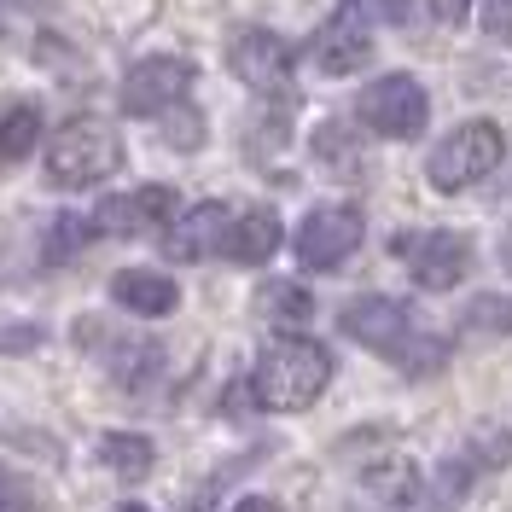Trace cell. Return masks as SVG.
Wrapping results in <instances>:
<instances>
[{"label":"cell","instance_id":"obj_26","mask_svg":"<svg viewBox=\"0 0 512 512\" xmlns=\"http://www.w3.org/2000/svg\"><path fill=\"white\" fill-rule=\"evenodd\" d=\"M6 6H47V0H0V12H6Z\"/></svg>","mask_w":512,"mask_h":512},{"label":"cell","instance_id":"obj_2","mask_svg":"<svg viewBox=\"0 0 512 512\" xmlns=\"http://www.w3.org/2000/svg\"><path fill=\"white\" fill-rule=\"evenodd\" d=\"M332 379V355L320 350L315 338H274L268 350L256 355L251 367V402L268 414H303L315 408L320 390Z\"/></svg>","mask_w":512,"mask_h":512},{"label":"cell","instance_id":"obj_5","mask_svg":"<svg viewBox=\"0 0 512 512\" xmlns=\"http://www.w3.org/2000/svg\"><path fill=\"white\" fill-rule=\"evenodd\" d=\"M355 117L373 134H384V140H414L419 128H425V117H431V99H425V88L408 70H390V76L367 82L355 94Z\"/></svg>","mask_w":512,"mask_h":512},{"label":"cell","instance_id":"obj_23","mask_svg":"<svg viewBox=\"0 0 512 512\" xmlns=\"http://www.w3.org/2000/svg\"><path fill=\"white\" fill-rule=\"evenodd\" d=\"M414 6L431 24H460V18H466V0H414ZM402 12H408V0H402Z\"/></svg>","mask_w":512,"mask_h":512},{"label":"cell","instance_id":"obj_4","mask_svg":"<svg viewBox=\"0 0 512 512\" xmlns=\"http://www.w3.org/2000/svg\"><path fill=\"white\" fill-rule=\"evenodd\" d=\"M507 158V134L501 123H489V117H472V123H460L448 140H437V152L425 163V181L437 192H466L478 187L483 175H495Z\"/></svg>","mask_w":512,"mask_h":512},{"label":"cell","instance_id":"obj_13","mask_svg":"<svg viewBox=\"0 0 512 512\" xmlns=\"http://www.w3.org/2000/svg\"><path fill=\"white\" fill-rule=\"evenodd\" d=\"M227 227H233V210H227V204H192L187 216H175V227L163 233V256H169V262L222 256L227 251Z\"/></svg>","mask_w":512,"mask_h":512},{"label":"cell","instance_id":"obj_7","mask_svg":"<svg viewBox=\"0 0 512 512\" xmlns=\"http://www.w3.org/2000/svg\"><path fill=\"white\" fill-rule=\"evenodd\" d=\"M192 76H198L192 59H175V53H152V59L128 64L123 111H128V117H169L175 105H187Z\"/></svg>","mask_w":512,"mask_h":512},{"label":"cell","instance_id":"obj_20","mask_svg":"<svg viewBox=\"0 0 512 512\" xmlns=\"http://www.w3.org/2000/svg\"><path fill=\"white\" fill-rule=\"evenodd\" d=\"M466 326H478V332H512V297H472L466 303Z\"/></svg>","mask_w":512,"mask_h":512},{"label":"cell","instance_id":"obj_9","mask_svg":"<svg viewBox=\"0 0 512 512\" xmlns=\"http://www.w3.org/2000/svg\"><path fill=\"white\" fill-rule=\"evenodd\" d=\"M367 59H373V6L367 0H338L315 35V64L326 76H355Z\"/></svg>","mask_w":512,"mask_h":512},{"label":"cell","instance_id":"obj_11","mask_svg":"<svg viewBox=\"0 0 512 512\" xmlns=\"http://www.w3.org/2000/svg\"><path fill=\"white\" fill-rule=\"evenodd\" d=\"M76 344L94 350L99 361H105V373H111L117 384H128V390L152 384L158 367H163V350L152 344V338H111L105 320H76Z\"/></svg>","mask_w":512,"mask_h":512},{"label":"cell","instance_id":"obj_10","mask_svg":"<svg viewBox=\"0 0 512 512\" xmlns=\"http://www.w3.org/2000/svg\"><path fill=\"white\" fill-rule=\"evenodd\" d=\"M227 64L251 94H286L291 88V47L262 24H245L227 41Z\"/></svg>","mask_w":512,"mask_h":512},{"label":"cell","instance_id":"obj_8","mask_svg":"<svg viewBox=\"0 0 512 512\" xmlns=\"http://www.w3.org/2000/svg\"><path fill=\"white\" fill-rule=\"evenodd\" d=\"M361 233H367V222H361L355 204H320V210L303 216V227H297L291 245H297V262H303V268L326 274V268H338V262H350V256L361 251Z\"/></svg>","mask_w":512,"mask_h":512},{"label":"cell","instance_id":"obj_15","mask_svg":"<svg viewBox=\"0 0 512 512\" xmlns=\"http://www.w3.org/2000/svg\"><path fill=\"white\" fill-rule=\"evenodd\" d=\"M280 251V216L274 210H239L233 216V227H227V262H245V268H256V262H268V256Z\"/></svg>","mask_w":512,"mask_h":512},{"label":"cell","instance_id":"obj_14","mask_svg":"<svg viewBox=\"0 0 512 512\" xmlns=\"http://www.w3.org/2000/svg\"><path fill=\"white\" fill-rule=\"evenodd\" d=\"M111 297L123 303L128 315L158 320L181 303V286H175L169 274H158V268H123V274H111Z\"/></svg>","mask_w":512,"mask_h":512},{"label":"cell","instance_id":"obj_1","mask_svg":"<svg viewBox=\"0 0 512 512\" xmlns=\"http://www.w3.org/2000/svg\"><path fill=\"white\" fill-rule=\"evenodd\" d=\"M338 326L350 332L361 350L396 361L408 379H431V373H443L448 355H454V344H448L443 332H431L408 303L379 297V291H373V297H350V303L338 309Z\"/></svg>","mask_w":512,"mask_h":512},{"label":"cell","instance_id":"obj_27","mask_svg":"<svg viewBox=\"0 0 512 512\" xmlns=\"http://www.w3.org/2000/svg\"><path fill=\"white\" fill-rule=\"evenodd\" d=\"M117 512H152V507H140V501H123V507H117Z\"/></svg>","mask_w":512,"mask_h":512},{"label":"cell","instance_id":"obj_22","mask_svg":"<svg viewBox=\"0 0 512 512\" xmlns=\"http://www.w3.org/2000/svg\"><path fill=\"white\" fill-rule=\"evenodd\" d=\"M483 35L489 41H512V0H489L483 6Z\"/></svg>","mask_w":512,"mask_h":512},{"label":"cell","instance_id":"obj_18","mask_svg":"<svg viewBox=\"0 0 512 512\" xmlns=\"http://www.w3.org/2000/svg\"><path fill=\"white\" fill-rule=\"evenodd\" d=\"M35 140H41V111H35V105H6V111H0V158L6 163L30 158Z\"/></svg>","mask_w":512,"mask_h":512},{"label":"cell","instance_id":"obj_3","mask_svg":"<svg viewBox=\"0 0 512 512\" xmlns=\"http://www.w3.org/2000/svg\"><path fill=\"white\" fill-rule=\"evenodd\" d=\"M123 169V140L94 117H76L47 140V181L53 187H99Z\"/></svg>","mask_w":512,"mask_h":512},{"label":"cell","instance_id":"obj_21","mask_svg":"<svg viewBox=\"0 0 512 512\" xmlns=\"http://www.w3.org/2000/svg\"><path fill=\"white\" fill-rule=\"evenodd\" d=\"M0 512H41V495L18 472H6V466H0Z\"/></svg>","mask_w":512,"mask_h":512},{"label":"cell","instance_id":"obj_12","mask_svg":"<svg viewBox=\"0 0 512 512\" xmlns=\"http://www.w3.org/2000/svg\"><path fill=\"white\" fill-rule=\"evenodd\" d=\"M181 216V198L175 187H134V192H117L94 210V227L111 233V239H134V233H158Z\"/></svg>","mask_w":512,"mask_h":512},{"label":"cell","instance_id":"obj_25","mask_svg":"<svg viewBox=\"0 0 512 512\" xmlns=\"http://www.w3.org/2000/svg\"><path fill=\"white\" fill-rule=\"evenodd\" d=\"M233 512H280V501H268V495H245Z\"/></svg>","mask_w":512,"mask_h":512},{"label":"cell","instance_id":"obj_19","mask_svg":"<svg viewBox=\"0 0 512 512\" xmlns=\"http://www.w3.org/2000/svg\"><path fill=\"white\" fill-rule=\"evenodd\" d=\"M88 233H99V227L82 222V216H59V222H53V233H47V262H64L76 245H88Z\"/></svg>","mask_w":512,"mask_h":512},{"label":"cell","instance_id":"obj_16","mask_svg":"<svg viewBox=\"0 0 512 512\" xmlns=\"http://www.w3.org/2000/svg\"><path fill=\"white\" fill-rule=\"evenodd\" d=\"M99 466L134 483V478H146V472L158 466V443L140 437V431H105V437H99Z\"/></svg>","mask_w":512,"mask_h":512},{"label":"cell","instance_id":"obj_17","mask_svg":"<svg viewBox=\"0 0 512 512\" xmlns=\"http://www.w3.org/2000/svg\"><path fill=\"white\" fill-rule=\"evenodd\" d=\"M256 309L274 320V326H309V315H315V297L297 286V280H268V286L256 291Z\"/></svg>","mask_w":512,"mask_h":512},{"label":"cell","instance_id":"obj_6","mask_svg":"<svg viewBox=\"0 0 512 512\" xmlns=\"http://www.w3.org/2000/svg\"><path fill=\"white\" fill-rule=\"evenodd\" d=\"M396 256L408 262L414 286L425 291H454L472 268V239L454 233V227H425V233H402L396 239Z\"/></svg>","mask_w":512,"mask_h":512},{"label":"cell","instance_id":"obj_24","mask_svg":"<svg viewBox=\"0 0 512 512\" xmlns=\"http://www.w3.org/2000/svg\"><path fill=\"white\" fill-rule=\"evenodd\" d=\"M198 140H204V123H198V117H181V123H175V117H169V146H181V152H192V146H198Z\"/></svg>","mask_w":512,"mask_h":512}]
</instances>
